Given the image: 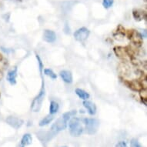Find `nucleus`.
<instances>
[{"instance_id": "nucleus-18", "label": "nucleus", "mask_w": 147, "mask_h": 147, "mask_svg": "<svg viewBox=\"0 0 147 147\" xmlns=\"http://www.w3.org/2000/svg\"><path fill=\"white\" fill-rule=\"evenodd\" d=\"M53 119H54V116H53V115H51V114H49V115H48V116H46V117H44L42 119H41L40 120V122H39V126H41V127H42V126H45V125H49V123L52 122V121L53 120Z\"/></svg>"}, {"instance_id": "nucleus-24", "label": "nucleus", "mask_w": 147, "mask_h": 147, "mask_svg": "<svg viewBox=\"0 0 147 147\" xmlns=\"http://www.w3.org/2000/svg\"><path fill=\"white\" fill-rule=\"evenodd\" d=\"M36 57L38 60V63H39V71H40V73H42V69H43V65H42V60L39 56L38 54H36Z\"/></svg>"}, {"instance_id": "nucleus-9", "label": "nucleus", "mask_w": 147, "mask_h": 147, "mask_svg": "<svg viewBox=\"0 0 147 147\" xmlns=\"http://www.w3.org/2000/svg\"><path fill=\"white\" fill-rule=\"evenodd\" d=\"M113 52L116 57L121 59H125L128 57L127 53H126V49L125 47L123 46H115L113 48Z\"/></svg>"}, {"instance_id": "nucleus-26", "label": "nucleus", "mask_w": 147, "mask_h": 147, "mask_svg": "<svg viewBox=\"0 0 147 147\" xmlns=\"http://www.w3.org/2000/svg\"><path fill=\"white\" fill-rule=\"evenodd\" d=\"M146 1H147V0H144V2H145V3H146Z\"/></svg>"}, {"instance_id": "nucleus-27", "label": "nucleus", "mask_w": 147, "mask_h": 147, "mask_svg": "<svg viewBox=\"0 0 147 147\" xmlns=\"http://www.w3.org/2000/svg\"><path fill=\"white\" fill-rule=\"evenodd\" d=\"M62 147H67V146H62Z\"/></svg>"}, {"instance_id": "nucleus-25", "label": "nucleus", "mask_w": 147, "mask_h": 147, "mask_svg": "<svg viewBox=\"0 0 147 147\" xmlns=\"http://www.w3.org/2000/svg\"><path fill=\"white\" fill-rule=\"evenodd\" d=\"M115 147H128V146L125 142H124V141H120V142H119L115 146Z\"/></svg>"}, {"instance_id": "nucleus-8", "label": "nucleus", "mask_w": 147, "mask_h": 147, "mask_svg": "<svg viewBox=\"0 0 147 147\" xmlns=\"http://www.w3.org/2000/svg\"><path fill=\"white\" fill-rule=\"evenodd\" d=\"M6 123L12 126V128H14L16 129H20L24 123V121L21 119L20 118H17V117H15V116H9L7 119H6Z\"/></svg>"}, {"instance_id": "nucleus-23", "label": "nucleus", "mask_w": 147, "mask_h": 147, "mask_svg": "<svg viewBox=\"0 0 147 147\" xmlns=\"http://www.w3.org/2000/svg\"><path fill=\"white\" fill-rule=\"evenodd\" d=\"M130 147H142L136 139H133L130 142Z\"/></svg>"}, {"instance_id": "nucleus-10", "label": "nucleus", "mask_w": 147, "mask_h": 147, "mask_svg": "<svg viewBox=\"0 0 147 147\" xmlns=\"http://www.w3.org/2000/svg\"><path fill=\"white\" fill-rule=\"evenodd\" d=\"M43 39L44 41L49 43H53L56 41V35L52 30L49 29H46L43 32Z\"/></svg>"}, {"instance_id": "nucleus-11", "label": "nucleus", "mask_w": 147, "mask_h": 147, "mask_svg": "<svg viewBox=\"0 0 147 147\" xmlns=\"http://www.w3.org/2000/svg\"><path fill=\"white\" fill-rule=\"evenodd\" d=\"M133 16L136 21H142L143 20H146V13L145 11L140 9H134L133 10Z\"/></svg>"}, {"instance_id": "nucleus-3", "label": "nucleus", "mask_w": 147, "mask_h": 147, "mask_svg": "<svg viewBox=\"0 0 147 147\" xmlns=\"http://www.w3.org/2000/svg\"><path fill=\"white\" fill-rule=\"evenodd\" d=\"M69 128L70 134L72 136L78 137L83 133V127L81 124V121L80 119L76 117H73L70 119L69 123Z\"/></svg>"}, {"instance_id": "nucleus-22", "label": "nucleus", "mask_w": 147, "mask_h": 147, "mask_svg": "<svg viewBox=\"0 0 147 147\" xmlns=\"http://www.w3.org/2000/svg\"><path fill=\"white\" fill-rule=\"evenodd\" d=\"M114 0H102V5L104 8L109 9L113 5Z\"/></svg>"}, {"instance_id": "nucleus-19", "label": "nucleus", "mask_w": 147, "mask_h": 147, "mask_svg": "<svg viewBox=\"0 0 147 147\" xmlns=\"http://www.w3.org/2000/svg\"><path fill=\"white\" fill-rule=\"evenodd\" d=\"M59 105L56 101H51L50 106H49V114L54 115L59 111Z\"/></svg>"}, {"instance_id": "nucleus-12", "label": "nucleus", "mask_w": 147, "mask_h": 147, "mask_svg": "<svg viewBox=\"0 0 147 147\" xmlns=\"http://www.w3.org/2000/svg\"><path fill=\"white\" fill-rule=\"evenodd\" d=\"M83 106L86 109L88 113L91 116H94L95 114L96 113V106L92 102L89 101V100H84L83 103H82Z\"/></svg>"}, {"instance_id": "nucleus-16", "label": "nucleus", "mask_w": 147, "mask_h": 147, "mask_svg": "<svg viewBox=\"0 0 147 147\" xmlns=\"http://www.w3.org/2000/svg\"><path fill=\"white\" fill-rule=\"evenodd\" d=\"M32 137L29 133H26L22 136L21 142H20V147H26V146L32 144Z\"/></svg>"}, {"instance_id": "nucleus-7", "label": "nucleus", "mask_w": 147, "mask_h": 147, "mask_svg": "<svg viewBox=\"0 0 147 147\" xmlns=\"http://www.w3.org/2000/svg\"><path fill=\"white\" fill-rule=\"evenodd\" d=\"M123 83H124L129 89H130L131 90H133V91L140 92L141 89H143V86H142V83H141L140 80H124Z\"/></svg>"}, {"instance_id": "nucleus-17", "label": "nucleus", "mask_w": 147, "mask_h": 147, "mask_svg": "<svg viewBox=\"0 0 147 147\" xmlns=\"http://www.w3.org/2000/svg\"><path fill=\"white\" fill-rule=\"evenodd\" d=\"M76 93L77 95L79 98H80L82 100H87L89 98V94L82 89H76Z\"/></svg>"}, {"instance_id": "nucleus-28", "label": "nucleus", "mask_w": 147, "mask_h": 147, "mask_svg": "<svg viewBox=\"0 0 147 147\" xmlns=\"http://www.w3.org/2000/svg\"><path fill=\"white\" fill-rule=\"evenodd\" d=\"M0 97H1V94H0Z\"/></svg>"}, {"instance_id": "nucleus-14", "label": "nucleus", "mask_w": 147, "mask_h": 147, "mask_svg": "<svg viewBox=\"0 0 147 147\" xmlns=\"http://www.w3.org/2000/svg\"><path fill=\"white\" fill-rule=\"evenodd\" d=\"M59 76L60 77L62 78V80L65 82V83H68V84H70L72 83V80H73V78H72V72L70 71H68V70H63L59 72Z\"/></svg>"}, {"instance_id": "nucleus-20", "label": "nucleus", "mask_w": 147, "mask_h": 147, "mask_svg": "<svg viewBox=\"0 0 147 147\" xmlns=\"http://www.w3.org/2000/svg\"><path fill=\"white\" fill-rule=\"evenodd\" d=\"M140 98L142 99V102L146 106V100H147V89L146 88H143L140 90Z\"/></svg>"}, {"instance_id": "nucleus-5", "label": "nucleus", "mask_w": 147, "mask_h": 147, "mask_svg": "<svg viewBox=\"0 0 147 147\" xmlns=\"http://www.w3.org/2000/svg\"><path fill=\"white\" fill-rule=\"evenodd\" d=\"M125 36H127L128 39L131 40L132 43L136 47H140L143 43L142 34L134 29H129L125 30Z\"/></svg>"}, {"instance_id": "nucleus-13", "label": "nucleus", "mask_w": 147, "mask_h": 147, "mask_svg": "<svg viewBox=\"0 0 147 147\" xmlns=\"http://www.w3.org/2000/svg\"><path fill=\"white\" fill-rule=\"evenodd\" d=\"M118 71L121 76H123V77L127 76L129 75L131 72L130 68L128 65L127 63H121L118 66Z\"/></svg>"}, {"instance_id": "nucleus-21", "label": "nucleus", "mask_w": 147, "mask_h": 147, "mask_svg": "<svg viewBox=\"0 0 147 147\" xmlns=\"http://www.w3.org/2000/svg\"><path fill=\"white\" fill-rule=\"evenodd\" d=\"M44 74L49 76V77H50L51 79H53V80H56L57 78V76H56V73L50 69H44Z\"/></svg>"}, {"instance_id": "nucleus-15", "label": "nucleus", "mask_w": 147, "mask_h": 147, "mask_svg": "<svg viewBox=\"0 0 147 147\" xmlns=\"http://www.w3.org/2000/svg\"><path fill=\"white\" fill-rule=\"evenodd\" d=\"M16 77H17V68L15 67L13 69L9 71L7 73V81L11 85H15L16 83Z\"/></svg>"}, {"instance_id": "nucleus-1", "label": "nucleus", "mask_w": 147, "mask_h": 147, "mask_svg": "<svg viewBox=\"0 0 147 147\" xmlns=\"http://www.w3.org/2000/svg\"><path fill=\"white\" fill-rule=\"evenodd\" d=\"M76 113H77L76 110H71L63 114L60 118L55 122V123H53V125L51 126V131L56 134L60 131L64 130L67 127L68 121L69 120L71 117L76 116Z\"/></svg>"}, {"instance_id": "nucleus-6", "label": "nucleus", "mask_w": 147, "mask_h": 147, "mask_svg": "<svg viewBox=\"0 0 147 147\" xmlns=\"http://www.w3.org/2000/svg\"><path fill=\"white\" fill-rule=\"evenodd\" d=\"M90 32L87 28L86 27H82L80 29H77L76 31L74 32V38L76 41L78 42H84L86 41L89 36Z\"/></svg>"}, {"instance_id": "nucleus-2", "label": "nucleus", "mask_w": 147, "mask_h": 147, "mask_svg": "<svg viewBox=\"0 0 147 147\" xmlns=\"http://www.w3.org/2000/svg\"><path fill=\"white\" fill-rule=\"evenodd\" d=\"M45 96H46V89H45V83L44 81H42V88L40 89L39 93L33 99V101L31 104V110L33 113H38L40 111L41 109L42 105L45 99Z\"/></svg>"}, {"instance_id": "nucleus-4", "label": "nucleus", "mask_w": 147, "mask_h": 147, "mask_svg": "<svg viewBox=\"0 0 147 147\" xmlns=\"http://www.w3.org/2000/svg\"><path fill=\"white\" fill-rule=\"evenodd\" d=\"M82 122L85 124V133L89 135H93L96 133L99 127V121L97 119H83Z\"/></svg>"}]
</instances>
